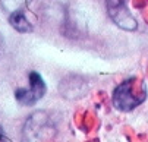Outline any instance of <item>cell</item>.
Here are the masks:
<instances>
[{
	"label": "cell",
	"mask_w": 148,
	"mask_h": 142,
	"mask_svg": "<svg viewBox=\"0 0 148 142\" xmlns=\"http://www.w3.org/2000/svg\"><path fill=\"white\" fill-rule=\"evenodd\" d=\"M135 85H136V79L128 78L114 89L112 101H113V106L119 111H125V113L132 111L145 100V91L135 89Z\"/></svg>",
	"instance_id": "cell-1"
},
{
	"label": "cell",
	"mask_w": 148,
	"mask_h": 142,
	"mask_svg": "<svg viewBox=\"0 0 148 142\" xmlns=\"http://www.w3.org/2000/svg\"><path fill=\"white\" fill-rule=\"evenodd\" d=\"M24 136L28 141H47L56 136V128L46 111L34 113L24 126Z\"/></svg>",
	"instance_id": "cell-2"
},
{
	"label": "cell",
	"mask_w": 148,
	"mask_h": 142,
	"mask_svg": "<svg viewBox=\"0 0 148 142\" xmlns=\"http://www.w3.org/2000/svg\"><path fill=\"white\" fill-rule=\"evenodd\" d=\"M106 5H107L109 16L119 28L129 32L138 28V22L126 8V0H106Z\"/></svg>",
	"instance_id": "cell-3"
},
{
	"label": "cell",
	"mask_w": 148,
	"mask_h": 142,
	"mask_svg": "<svg viewBox=\"0 0 148 142\" xmlns=\"http://www.w3.org/2000/svg\"><path fill=\"white\" fill-rule=\"evenodd\" d=\"M46 82L43 81L40 73L31 72L29 73V89L27 88H19L15 91V98L24 106H32L35 104L40 98H43L46 94Z\"/></svg>",
	"instance_id": "cell-4"
},
{
	"label": "cell",
	"mask_w": 148,
	"mask_h": 142,
	"mask_svg": "<svg viewBox=\"0 0 148 142\" xmlns=\"http://www.w3.org/2000/svg\"><path fill=\"white\" fill-rule=\"evenodd\" d=\"M9 24H10L18 32H31V31H32V25L29 24V21L27 19V16L21 12V10H15V12L9 16Z\"/></svg>",
	"instance_id": "cell-5"
},
{
	"label": "cell",
	"mask_w": 148,
	"mask_h": 142,
	"mask_svg": "<svg viewBox=\"0 0 148 142\" xmlns=\"http://www.w3.org/2000/svg\"><path fill=\"white\" fill-rule=\"evenodd\" d=\"M22 2H25V0H2V3L6 9H13V10H18V8L21 6Z\"/></svg>",
	"instance_id": "cell-6"
},
{
	"label": "cell",
	"mask_w": 148,
	"mask_h": 142,
	"mask_svg": "<svg viewBox=\"0 0 148 142\" xmlns=\"http://www.w3.org/2000/svg\"><path fill=\"white\" fill-rule=\"evenodd\" d=\"M0 141H9V139L5 136V130H3L2 126H0Z\"/></svg>",
	"instance_id": "cell-7"
},
{
	"label": "cell",
	"mask_w": 148,
	"mask_h": 142,
	"mask_svg": "<svg viewBox=\"0 0 148 142\" xmlns=\"http://www.w3.org/2000/svg\"><path fill=\"white\" fill-rule=\"evenodd\" d=\"M0 48H2V38H0Z\"/></svg>",
	"instance_id": "cell-8"
}]
</instances>
